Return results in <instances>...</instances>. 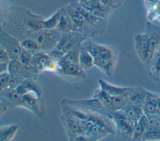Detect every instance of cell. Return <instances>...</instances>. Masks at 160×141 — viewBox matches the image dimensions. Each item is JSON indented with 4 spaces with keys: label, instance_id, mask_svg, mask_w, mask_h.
I'll return each instance as SVG.
<instances>
[{
    "label": "cell",
    "instance_id": "6da1fadb",
    "mask_svg": "<svg viewBox=\"0 0 160 141\" xmlns=\"http://www.w3.org/2000/svg\"><path fill=\"white\" fill-rule=\"evenodd\" d=\"M84 48L92 56L94 66L107 76H112L118 60L116 50L112 46L97 43H89Z\"/></svg>",
    "mask_w": 160,
    "mask_h": 141
},
{
    "label": "cell",
    "instance_id": "7a4b0ae2",
    "mask_svg": "<svg viewBox=\"0 0 160 141\" xmlns=\"http://www.w3.org/2000/svg\"><path fill=\"white\" fill-rule=\"evenodd\" d=\"M110 118L114 122L118 135L124 139H132L135 124L121 112H111Z\"/></svg>",
    "mask_w": 160,
    "mask_h": 141
},
{
    "label": "cell",
    "instance_id": "3957f363",
    "mask_svg": "<svg viewBox=\"0 0 160 141\" xmlns=\"http://www.w3.org/2000/svg\"><path fill=\"white\" fill-rule=\"evenodd\" d=\"M0 46L8 53L10 60L18 58L22 49L20 41L0 26Z\"/></svg>",
    "mask_w": 160,
    "mask_h": 141
},
{
    "label": "cell",
    "instance_id": "277c9868",
    "mask_svg": "<svg viewBox=\"0 0 160 141\" xmlns=\"http://www.w3.org/2000/svg\"><path fill=\"white\" fill-rule=\"evenodd\" d=\"M134 49L139 59L146 64L150 60L149 44L148 37L144 33L138 34L134 38Z\"/></svg>",
    "mask_w": 160,
    "mask_h": 141
},
{
    "label": "cell",
    "instance_id": "5b68a950",
    "mask_svg": "<svg viewBox=\"0 0 160 141\" xmlns=\"http://www.w3.org/2000/svg\"><path fill=\"white\" fill-rule=\"evenodd\" d=\"M144 33L146 35L149 41L151 59L160 45V27L155 26L151 22L148 21L146 23Z\"/></svg>",
    "mask_w": 160,
    "mask_h": 141
},
{
    "label": "cell",
    "instance_id": "8992f818",
    "mask_svg": "<svg viewBox=\"0 0 160 141\" xmlns=\"http://www.w3.org/2000/svg\"><path fill=\"white\" fill-rule=\"evenodd\" d=\"M58 73L68 78L82 80L86 77V73L79 64L66 63L58 66Z\"/></svg>",
    "mask_w": 160,
    "mask_h": 141
},
{
    "label": "cell",
    "instance_id": "52a82bcc",
    "mask_svg": "<svg viewBox=\"0 0 160 141\" xmlns=\"http://www.w3.org/2000/svg\"><path fill=\"white\" fill-rule=\"evenodd\" d=\"M147 73L154 81H160V55L155 52L152 57L144 64Z\"/></svg>",
    "mask_w": 160,
    "mask_h": 141
},
{
    "label": "cell",
    "instance_id": "ba28073f",
    "mask_svg": "<svg viewBox=\"0 0 160 141\" xmlns=\"http://www.w3.org/2000/svg\"><path fill=\"white\" fill-rule=\"evenodd\" d=\"M98 81L100 86L99 88L111 97L119 96L127 94L132 88V87H121L115 86L108 83L107 81L102 79H99Z\"/></svg>",
    "mask_w": 160,
    "mask_h": 141
},
{
    "label": "cell",
    "instance_id": "9c48e42d",
    "mask_svg": "<svg viewBox=\"0 0 160 141\" xmlns=\"http://www.w3.org/2000/svg\"><path fill=\"white\" fill-rule=\"evenodd\" d=\"M126 117L133 123L136 124L140 117L144 114L142 107L129 102L121 110Z\"/></svg>",
    "mask_w": 160,
    "mask_h": 141
},
{
    "label": "cell",
    "instance_id": "30bf717a",
    "mask_svg": "<svg viewBox=\"0 0 160 141\" xmlns=\"http://www.w3.org/2000/svg\"><path fill=\"white\" fill-rule=\"evenodd\" d=\"M147 95V91L141 87L132 88L129 94V102L142 107Z\"/></svg>",
    "mask_w": 160,
    "mask_h": 141
},
{
    "label": "cell",
    "instance_id": "8fae6325",
    "mask_svg": "<svg viewBox=\"0 0 160 141\" xmlns=\"http://www.w3.org/2000/svg\"><path fill=\"white\" fill-rule=\"evenodd\" d=\"M61 14L56 29L61 33L73 31V24L71 18L66 12L64 8H61Z\"/></svg>",
    "mask_w": 160,
    "mask_h": 141
},
{
    "label": "cell",
    "instance_id": "7c38bea8",
    "mask_svg": "<svg viewBox=\"0 0 160 141\" xmlns=\"http://www.w3.org/2000/svg\"><path fill=\"white\" fill-rule=\"evenodd\" d=\"M130 92V91H129ZM111 97V102L109 110L111 112H118L121 110L129 102V94Z\"/></svg>",
    "mask_w": 160,
    "mask_h": 141
},
{
    "label": "cell",
    "instance_id": "4fadbf2b",
    "mask_svg": "<svg viewBox=\"0 0 160 141\" xmlns=\"http://www.w3.org/2000/svg\"><path fill=\"white\" fill-rule=\"evenodd\" d=\"M79 65L84 70H88L94 66L93 58L89 51L82 46L79 57Z\"/></svg>",
    "mask_w": 160,
    "mask_h": 141
},
{
    "label": "cell",
    "instance_id": "5bb4252c",
    "mask_svg": "<svg viewBox=\"0 0 160 141\" xmlns=\"http://www.w3.org/2000/svg\"><path fill=\"white\" fill-rule=\"evenodd\" d=\"M147 9V19L149 22L158 19L160 16V0L153 3H145Z\"/></svg>",
    "mask_w": 160,
    "mask_h": 141
},
{
    "label": "cell",
    "instance_id": "9a60e30c",
    "mask_svg": "<svg viewBox=\"0 0 160 141\" xmlns=\"http://www.w3.org/2000/svg\"><path fill=\"white\" fill-rule=\"evenodd\" d=\"M18 129L16 125H11L0 127V140H11L13 138Z\"/></svg>",
    "mask_w": 160,
    "mask_h": 141
},
{
    "label": "cell",
    "instance_id": "2e32d148",
    "mask_svg": "<svg viewBox=\"0 0 160 141\" xmlns=\"http://www.w3.org/2000/svg\"><path fill=\"white\" fill-rule=\"evenodd\" d=\"M62 9H59L51 16L46 19H43V27L44 29H55L58 24V21L61 14Z\"/></svg>",
    "mask_w": 160,
    "mask_h": 141
},
{
    "label": "cell",
    "instance_id": "e0dca14e",
    "mask_svg": "<svg viewBox=\"0 0 160 141\" xmlns=\"http://www.w3.org/2000/svg\"><path fill=\"white\" fill-rule=\"evenodd\" d=\"M21 49L29 52L32 54H34L40 51V49L38 44L32 39L30 38H26L20 41Z\"/></svg>",
    "mask_w": 160,
    "mask_h": 141
},
{
    "label": "cell",
    "instance_id": "ac0fdd59",
    "mask_svg": "<svg viewBox=\"0 0 160 141\" xmlns=\"http://www.w3.org/2000/svg\"><path fill=\"white\" fill-rule=\"evenodd\" d=\"M145 130H146L145 128L138 120V122L136 123L134 127V130H133L131 140H142V137L143 136V134H144Z\"/></svg>",
    "mask_w": 160,
    "mask_h": 141
},
{
    "label": "cell",
    "instance_id": "d6986e66",
    "mask_svg": "<svg viewBox=\"0 0 160 141\" xmlns=\"http://www.w3.org/2000/svg\"><path fill=\"white\" fill-rule=\"evenodd\" d=\"M11 81V75L8 71L0 73V93L9 87Z\"/></svg>",
    "mask_w": 160,
    "mask_h": 141
},
{
    "label": "cell",
    "instance_id": "ffe728a7",
    "mask_svg": "<svg viewBox=\"0 0 160 141\" xmlns=\"http://www.w3.org/2000/svg\"><path fill=\"white\" fill-rule=\"evenodd\" d=\"M142 108L146 115H152L157 114V106L147 101H145V103L142 107Z\"/></svg>",
    "mask_w": 160,
    "mask_h": 141
},
{
    "label": "cell",
    "instance_id": "44dd1931",
    "mask_svg": "<svg viewBox=\"0 0 160 141\" xmlns=\"http://www.w3.org/2000/svg\"><path fill=\"white\" fill-rule=\"evenodd\" d=\"M65 53L63 52L62 50L57 49V48H54L51 51H49V53L48 54L49 57L56 62H58L59 60H61L64 55Z\"/></svg>",
    "mask_w": 160,
    "mask_h": 141
},
{
    "label": "cell",
    "instance_id": "7402d4cb",
    "mask_svg": "<svg viewBox=\"0 0 160 141\" xmlns=\"http://www.w3.org/2000/svg\"><path fill=\"white\" fill-rule=\"evenodd\" d=\"M159 99V95H158L154 93L147 91L146 101L151 103L152 104L157 106V107H158Z\"/></svg>",
    "mask_w": 160,
    "mask_h": 141
},
{
    "label": "cell",
    "instance_id": "603a6c76",
    "mask_svg": "<svg viewBox=\"0 0 160 141\" xmlns=\"http://www.w3.org/2000/svg\"><path fill=\"white\" fill-rule=\"evenodd\" d=\"M7 108H8V106L4 102H0V116L3 115L4 113L6 112V111L7 110Z\"/></svg>",
    "mask_w": 160,
    "mask_h": 141
},
{
    "label": "cell",
    "instance_id": "cb8c5ba5",
    "mask_svg": "<svg viewBox=\"0 0 160 141\" xmlns=\"http://www.w3.org/2000/svg\"><path fill=\"white\" fill-rule=\"evenodd\" d=\"M8 63H0V73L8 71Z\"/></svg>",
    "mask_w": 160,
    "mask_h": 141
},
{
    "label": "cell",
    "instance_id": "d4e9b609",
    "mask_svg": "<svg viewBox=\"0 0 160 141\" xmlns=\"http://www.w3.org/2000/svg\"><path fill=\"white\" fill-rule=\"evenodd\" d=\"M158 115L160 116V96H159V102L157 107V114Z\"/></svg>",
    "mask_w": 160,
    "mask_h": 141
},
{
    "label": "cell",
    "instance_id": "484cf974",
    "mask_svg": "<svg viewBox=\"0 0 160 141\" xmlns=\"http://www.w3.org/2000/svg\"><path fill=\"white\" fill-rule=\"evenodd\" d=\"M79 4H82V3H85V2H86V1H88V0H76Z\"/></svg>",
    "mask_w": 160,
    "mask_h": 141
},
{
    "label": "cell",
    "instance_id": "4316f807",
    "mask_svg": "<svg viewBox=\"0 0 160 141\" xmlns=\"http://www.w3.org/2000/svg\"><path fill=\"white\" fill-rule=\"evenodd\" d=\"M2 4L1 3H0V8L2 6Z\"/></svg>",
    "mask_w": 160,
    "mask_h": 141
},
{
    "label": "cell",
    "instance_id": "83f0119b",
    "mask_svg": "<svg viewBox=\"0 0 160 141\" xmlns=\"http://www.w3.org/2000/svg\"><path fill=\"white\" fill-rule=\"evenodd\" d=\"M158 19H159V21H160V16H159V18H158Z\"/></svg>",
    "mask_w": 160,
    "mask_h": 141
}]
</instances>
